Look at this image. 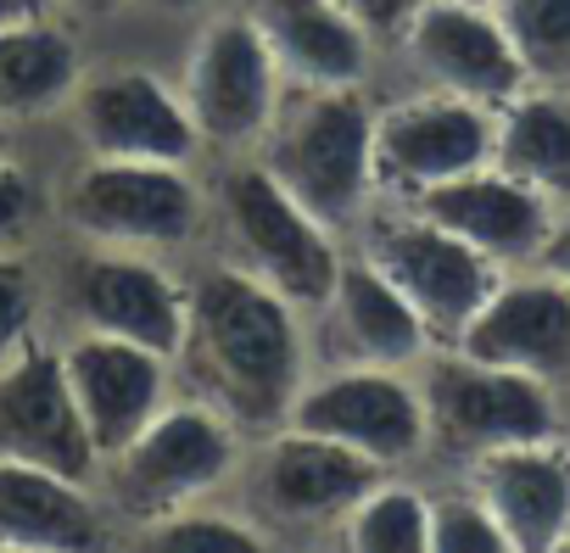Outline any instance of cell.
I'll return each instance as SVG.
<instances>
[{"label":"cell","instance_id":"cell-1","mask_svg":"<svg viewBox=\"0 0 570 553\" xmlns=\"http://www.w3.org/2000/svg\"><path fill=\"white\" fill-rule=\"evenodd\" d=\"M308 375V308L279 297L213 246L185 257V330L174 353L179 392L213 403L246 436H257L292 419V403Z\"/></svg>","mask_w":570,"mask_h":553},{"label":"cell","instance_id":"cell-2","mask_svg":"<svg viewBox=\"0 0 570 553\" xmlns=\"http://www.w3.org/2000/svg\"><path fill=\"white\" fill-rule=\"evenodd\" d=\"M375 107L381 85H347V90L285 85L257 140V162L342 240H353L358 224L381 207Z\"/></svg>","mask_w":570,"mask_h":553},{"label":"cell","instance_id":"cell-3","mask_svg":"<svg viewBox=\"0 0 570 553\" xmlns=\"http://www.w3.org/2000/svg\"><path fill=\"white\" fill-rule=\"evenodd\" d=\"M240 453H246V431L229 414H218L190 392H174L118 453L101 458L96 497L118 542H135L146 525L224 497Z\"/></svg>","mask_w":570,"mask_h":553},{"label":"cell","instance_id":"cell-4","mask_svg":"<svg viewBox=\"0 0 570 553\" xmlns=\"http://www.w3.org/2000/svg\"><path fill=\"white\" fill-rule=\"evenodd\" d=\"M51 235L185 263L207 246V174L196 162L73 157L51 179Z\"/></svg>","mask_w":570,"mask_h":553},{"label":"cell","instance_id":"cell-5","mask_svg":"<svg viewBox=\"0 0 570 553\" xmlns=\"http://www.w3.org/2000/svg\"><path fill=\"white\" fill-rule=\"evenodd\" d=\"M202 174H207V246L314 314L347 257V240L285 190L257 162V151L213 157L202 162Z\"/></svg>","mask_w":570,"mask_h":553},{"label":"cell","instance_id":"cell-6","mask_svg":"<svg viewBox=\"0 0 570 553\" xmlns=\"http://www.w3.org/2000/svg\"><path fill=\"white\" fill-rule=\"evenodd\" d=\"M381 475L386 470L375 458L285 419L274 431L246 436L224 503L252 520L263 547H336L347 508Z\"/></svg>","mask_w":570,"mask_h":553},{"label":"cell","instance_id":"cell-7","mask_svg":"<svg viewBox=\"0 0 570 553\" xmlns=\"http://www.w3.org/2000/svg\"><path fill=\"white\" fill-rule=\"evenodd\" d=\"M46 257V303H51V336H118L140 342L163 358L179 353L185 330V263L124 251V246H90L51 235L40 246Z\"/></svg>","mask_w":570,"mask_h":553},{"label":"cell","instance_id":"cell-8","mask_svg":"<svg viewBox=\"0 0 570 553\" xmlns=\"http://www.w3.org/2000/svg\"><path fill=\"white\" fill-rule=\"evenodd\" d=\"M425 419H431V470H464L481 453L570 436V392L525 369L436 347L420 364Z\"/></svg>","mask_w":570,"mask_h":553},{"label":"cell","instance_id":"cell-9","mask_svg":"<svg viewBox=\"0 0 570 553\" xmlns=\"http://www.w3.org/2000/svg\"><path fill=\"white\" fill-rule=\"evenodd\" d=\"M174 85H179V101L202 135L207 162L257 151V140L285 96V79H279L263 34L252 29V18L235 0L196 12V29L185 40Z\"/></svg>","mask_w":570,"mask_h":553},{"label":"cell","instance_id":"cell-10","mask_svg":"<svg viewBox=\"0 0 570 553\" xmlns=\"http://www.w3.org/2000/svg\"><path fill=\"white\" fill-rule=\"evenodd\" d=\"M347 246H358L409 297V308L425 319L436 347H453L464 336V325L475 319V308L487 303V292L503 274L492 257H481L470 240H459L448 224H436L414 201H381Z\"/></svg>","mask_w":570,"mask_h":553},{"label":"cell","instance_id":"cell-11","mask_svg":"<svg viewBox=\"0 0 570 553\" xmlns=\"http://www.w3.org/2000/svg\"><path fill=\"white\" fill-rule=\"evenodd\" d=\"M498 146V107L420 90V85H381L375 107V179L381 201H414L481 162Z\"/></svg>","mask_w":570,"mask_h":553},{"label":"cell","instance_id":"cell-12","mask_svg":"<svg viewBox=\"0 0 570 553\" xmlns=\"http://www.w3.org/2000/svg\"><path fill=\"white\" fill-rule=\"evenodd\" d=\"M292 425L331 436L381 470H431V419L420 369H353V364H320L297 403Z\"/></svg>","mask_w":570,"mask_h":553},{"label":"cell","instance_id":"cell-13","mask_svg":"<svg viewBox=\"0 0 570 553\" xmlns=\"http://www.w3.org/2000/svg\"><path fill=\"white\" fill-rule=\"evenodd\" d=\"M73 157H124V162H207L202 135L179 101L174 73L146 62H107L85 68L68 112Z\"/></svg>","mask_w":570,"mask_h":553},{"label":"cell","instance_id":"cell-14","mask_svg":"<svg viewBox=\"0 0 570 553\" xmlns=\"http://www.w3.org/2000/svg\"><path fill=\"white\" fill-rule=\"evenodd\" d=\"M386 73L481 107H503L531 85L492 0H420V12L386 51Z\"/></svg>","mask_w":570,"mask_h":553},{"label":"cell","instance_id":"cell-15","mask_svg":"<svg viewBox=\"0 0 570 553\" xmlns=\"http://www.w3.org/2000/svg\"><path fill=\"white\" fill-rule=\"evenodd\" d=\"M308 336H314V369L320 364L420 369L436 353V336L425 330V319L358 246H347L331 292L308 314Z\"/></svg>","mask_w":570,"mask_h":553},{"label":"cell","instance_id":"cell-16","mask_svg":"<svg viewBox=\"0 0 570 553\" xmlns=\"http://www.w3.org/2000/svg\"><path fill=\"white\" fill-rule=\"evenodd\" d=\"M0 458H23V464L96 486L101 453L68 392L57 336H40L18 358L0 364Z\"/></svg>","mask_w":570,"mask_h":553},{"label":"cell","instance_id":"cell-17","mask_svg":"<svg viewBox=\"0 0 570 553\" xmlns=\"http://www.w3.org/2000/svg\"><path fill=\"white\" fill-rule=\"evenodd\" d=\"M453 347L570 392V286L537 263L503 268Z\"/></svg>","mask_w":570,"mask_h":553},{"label":"cell","instance_id":"cell-18","mask_svg":"<svg viewBox=\"0 0 570 553\" xmlns=\"http://www.w3.org/2000/svg\"><path fill=\"white\" fill-rule=\"evenodd\" d=\"M62 347V375L68 392L79 403V419L96 442V453H118L174 392V358L140 347V342H118V336H57Z\"/></svg>","mask_w":570,"mask_h":553},{"label":"cell","instance_id":"cell-19","mask_svg":"<svg viewBox=\"0 0 570 553\" xmlns=\"http://www.w3.org/2000/svg\"><path fill=\"white\" fill-rule=\"evenodd\" d=\"M263 34L285 85L308 90H347V85H386L381 40L353 23L336 0H235Z\"/></svg>","mask_w":570,"mask_h":553},{"label":"cell","instance_id":"cell-20","mask_svg":"<svg viewBox=\"0 0 570 553\" xmlns=\"http://www.w3.org/2000/svg\"><path fill=\"white\" fill-rule=\"evenodd\" d=\"M492 508L509 553H559L570 536V436L481 453L459 470Z\"/></svg>","mask_w":570,"mask_h":553},{"label":"cell","instance_id":"cell-21","mask_svg":"<svg viewBox=\"0 0 570 553\" xmlns=\"http://www.w3.org/2000/svg\"><path fill=\"white\" fill-rule=\"evenodd\" d=\"M420 213H431L436 224H448L459 240H470L481 257H492L498 268H525L537 263L548 224H553V201L537 196L525 179H514L498 162H481L425 196H414Z\"/></svg>","mask_w":570,"mask_h":553},{"label":"cell","instance_id":"cell-22","mask_svg":"<svg viewBox=\"0 0 570 553\" xmlns=\"http://www.w3.org/2000/svg\"><path fill=\"white\" fill-rule=\"evenodd\" d=\"M112 542L118 531L96 486L23 458H0V553H90Z\"/></svg>","mask_w":570,"mask_h":553},{"label":"cell","instance_id":"cell-23","mask_svg":"<svg viewBox=\"0 0 570 553\" xmlns=\"http://www.w3.org/2000/svg\"><path fill=\"white\" fill-rule=\"evenodd\" d=\"M85 29L46 12L0 23V129L51 124L68 112L79 79H85Z\"/></svg>","mask_w":570,"mask_h":553},{"label":"cell","instance_id":"cell-24","mask_svg":"<svg viewBox=\"0 0 570 553\" xmlns=\"http://www.w3.org/2000/svg\"><path fill=\"white\" fill-rule=\"evenodd\" d=\"M492 162L525 179L553 207H570V90L525 85L514 101H503Z\"/></svg>","mask_w":570,"mask_h":553},{"label":"cell","instance_id":"cell-25","mask_svg":"<svg viewBox=\"0 0 570 553\" xmlns=\"http://www.w3.org/2000/svg\"><path fill=\"white\" fill-rule=\"evenodd\" d=\"M347 553H431V486L425 470H386L342 520Z\"/></svg>","mask_w":570,"mask_h":553},{"label":"cell","instance_id":"cell-26","mask_svg":"<svg viewBox=\"0 0 570 553\" xmlns=\"http://www.w3.org/2000/svg\"><path fill=\"white\" fill-rule=\"evenodd\" d=\"M531 85L570 90V0H492Z\"/></svg>","mask_w":570,"mask_h":553},{"label":"cell","instance_id":"cell-27","mask_svg":"<svg viewBox=\"0 0 570 553\" xmlns=\"http://www.w3.org/2000/svg\"><path fill=\"white\" fill-rule=\"evenodd\" d=\"M431 486V553H509L492 508L459 470H425Z\"/></svg>","mask_w":570,"mask_h":553},{"label":"cell","instance_id":"cell-28","mask_svg":"<svg viewBox=\"0 0 570 553\" xmlns=\"http://www.w3.org/2000/svg\"><path fill=\"white\" fill-rule=\"evenodd\" d=\"M135 547H157V553H252L263 547V536L252 531V520L240 508H229L224 497L179 508L157 525H146L135 536Z\"/></svg>","mask_w":570,"mask_h":553},{"label":"cell","instance_id":"cell-29","mask_svg":"<svg viewBox=\"0 0 570 553\" xmlns=\"http://www.w3.org/2000/svg\"><path fill=\"white\" fill-rule=\"evenodd\" d=\"M51 336V303H46V257L29 251H0V364L18 358L29 342Z\"/></svg>","mask_w":570,"mask_h":553},{"label":"cell","instance_id":"cell-30","mask_svg":"<svg viewBox=\"0 0 570 553\" xmlns=\"http://www.w3.org/2000/svg\"><path fill=\"white\" fill-rule=\"evenodd\" d=\"M51 240V179L23 157L0 151V251H29Z\"/></svg>","mask_w":570,"mask_h":553},{"label":"cell","instance_id":"cell-31","mask_svg":"<svg viewBox=\"0 0 570 553\" xmlns=\"http://www.w3.org/2000/svg\"><path fill=\"white\" fill-rule=\"evenodd\" d=\"M336 7L353 18V23H364L375 40H381V51H392V40L409 29V18L420 12V0H336Z\"/></svg>","mask_w":570,"mask_h":553},{"label":"cell","instance_id":"cell-32","mask_svg":"<svg viewBox=\"0 0 570 553\" xmlns=\"http://www.w3.org/2000/svg\"><path fill=\"white\" fill-rule=\"evenodd\" d=\"M51 12L79 29H96V23H118L124 12H135V0H51Z\"/></svg>","mask_w":570,"mask_h":553},{"label":"cell","instance_id":"cell-33","mask_svg":"<svg viewBox=\"0 0 570 553\" xmlns=\"http://www.w3.org/2000/svg\"><path fill=\"white\" fill-rule=\"evenodd\" d=\"M537 268H548L553 280H564V286H570V207H559V213H553L548 240H542V251H537Z\"/></svg>","mask_w":570,"mask_h":553},{"label":"cell","instance_id":"cell-34","mask_svg":"<svg viewBox=\"0 0 570 553\" xmlns=\"http://www.w3.org/2000/svg\"><path fill=\"white\" fill-rule=\"evenodd\" d=\"M51 0H0V23H18V18H46Z\"/></svg>","mask_w":570,"mask_h":553},{"label":"cell","instance_id":"cell-35","mask_svg":"<svg viewBox=\"0 0 570 553\" xmlns=\"http://www.w3.org/2000/svg\"><path fill=\"white\" fill-rule=\"evenodd\" d=\"M135 7H146V12H185V18H196V12H207L213 0H135Z\"/></svg>","mask_w":570,"mask_h":553},{"label":"cell","instance_id":"cell-36","mask_svg":"<svg viewBox=\"0 0 570 553\" xmlns=\"http://www.w3.org/2000/svg\"><path fill=\"white\" fill-rule=\"evenodd\" d=\"M0 151H7V129H0Z\"/></svg>","mask_w":570,"mask_h":553},{"label":"cell","instance_id":"cell-37","mask_svg":"<svg viewBox=\"0 0 570 553\" xmlns=\"http://www.w3.org/2000/svg\"><path fill=\"white\" fill-rule=\"evenodd\" d=\"M559 553H570V536H564V547H559Z\"/></svg>","mask_w":570,"mask_h":553}]
</instances>
